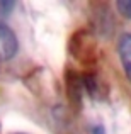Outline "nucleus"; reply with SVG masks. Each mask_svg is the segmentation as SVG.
<instances>
[{"instance_id": "3", "label": "nucleus", "mask_w": 131, "mask_h": 134, "mask_svg": "<svg viewBox=\"0 0 131 134\" xmlns=\"http://www.w3.org/2000/svg\"><path fill=\"white\" fill-rule=\"evenodd\" d=\"M116 9L123 17L131 20V0H118L116 2Z\"/></svg>"}, {"instance_id": "2", "label": "nucleus", "mask_w": 131, "mask_h": 134, "mask_svg": "<svg viewBox=\"0 0 131 134\" xmlns=\"http://www.w3.org/2000/svg\"><path fill=\"white\" fill-rule=\"evenodd\" d=\"M118 54H119V61H121L123 71H124L126 78L131 82V34L129 32L121 34V37H119Z\"/></svg>"}, {"instance_id": "5", "label": "nucleus", "mask_w": 131, "mask_h": 134, "mask_svg": "<svg viewBox=\"0 0 131 134\" xmlns=\"http://www.w3.org/2000/svg\"><path fill=\"white\" fill-rule=\"evenodd\" d=\"M92 134H107V132H106V129L102 126H94L92 127Z\"/></svg>"}, {"instance_id": "4", "label": "nucleus", "mask_w": 131, "mask_h": 134, "mask_svg": "<svg viewBox=\"0 0 131 134\" xmlns=\"http://www.w3.org/2000/svg\"><path fill=\"white\" fill-rule=\"evenodd\" d=\"M14 7H15V2H0V12L2 14H9Z\"/></svg>"}, {"instance_id": "1", "label": "nucleus", "mask_w": 131, "mask_h": 134, "mask_svg": "<svg viewBox=\"0 0 131 134\" xmlns=\"http://www.w3.org/2000/svg\"><path fill=\"white\" fill-rule=\"evenodd\" d=\"M17 49H19V41L14 31L0 20V63L10 61L17 54Z\"/></svg>"}]
</instances>
